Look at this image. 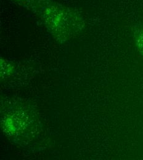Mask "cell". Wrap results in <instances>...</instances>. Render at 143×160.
<instances>
[{
	"label": "cell",
	"instance_id": "cell-1",
	"mask_svg": "<svg viewBox=\"0 0 143 160\" xmlns=\"http://www.w3.org/2000/svg\"><path fill=\"white\" fill-rule=\"evenodd\" d=\"M142 46H143V44H142Z\"/></svg>",
	"mask_w": 143,
	"mask_h": 160
}]
</instances>
